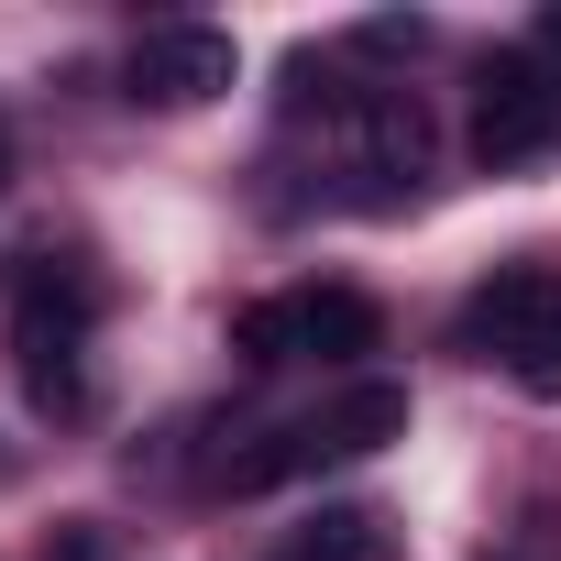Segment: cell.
<instances>
[{
	"instance_id": "obj_1",
	"label": "cell",
	"mask_w": 561,
	"mask_h": 561,
	"mask_svg": "<svg viewBox=\"0 0 561 561\" xmlns=\"http://www.w3.org/2000/svg\"><path fill=\"white\" fill-rule=\"evenodd\" d=\"M89 320H100V275L78 253H34L12 275V353H23V386H34L45 419H78L89 408V375H78Z\"/></svg>"
},
{
	"instance_id": "obj_2",
	"label": "cell",
	"mask_w": 561,
	"mask_h": 561,
	"mask_svg": "<svg viewBox=\"0 0 561 561\" xmlns=\"http://www.w3.org/2000/svg\"><path fill=\"white\" fill-rule=\"evenodd\" d=\"M462 353L517 364L528 386H561V275L550 264H506L495 287L462 309Z\"/></svg>"
},
{
	"instance_id": "obj_3",
	"label": "cell",
	"mask_w": 561,
	"mask_h": 561,
	"mask_svg": "<svg viewBox=\"0 0 561 561\" xmlns=\"http://www.w3.org/2000/svg\"><path fill=\"white\" fill-rule=\"evenodd\" d=\"M561 144V78L539 56H484L473 78V165L506 176V165H539Z\"/></svg>"
},
{
	"instance_id": "obj_4",
	"label": "cell",
	"mask_w": 561,
	"mask_h": 561,
	"mask_svg": "<svg viewBox=\"0 0 561 561\" xmlns=\"http://www.w3.org/2000/svg\"><path fill=\"white\" fill-rule=\"evenodd\" d=\"M122 78H133L144 111H198V100H220L242 78V56H231L220 23H144V45H133Z\"/></svg>"
},
{
	"instance_id": "obj_5",
	"label": "cell",
	"mask_w": 561,
	"mask_h": 561,
	"mask_svg": "<svg viewBox=\"0 0 561 561\" xmlns=\"http://www.w3.org/2000/svg\"><path fill=\"white\" fill-rule=\"evenodd\" d=\"M342 154H353V176L375 187V198H397V187H419L430 176V111L408 100V89H342Z\"/></svg>"
},
{
	"instance_id": "obj_6",
	"label": "cell",
	"mask_w": 561,
	"mask_h": 561,
	"mask_svg": "<svg viewBox=\"0 0 561 561\" xmlns=\"http://www.w3.org/2000/svg\"><path fill=\"white\" fill-rule=\"evenodd\" d=\"M309 430V451L320 462H353V451H386V440H408V386H386V375H364V386H342L320 419H298Z\"/></svg>"
},
{
	"instance_id": "obj_7",
	"label": "cell",
	"mask_w": 561,
	"mask_h": 561,
	"mask_svg": "<svg viewBox=\"0 0 561 561\" xmlns=\"http://www.w3.org/2000/svg\"><path fill=\"white\" fill-rule=\"evenodd\" d=\"M386 342V309L364 298V287H309L298 298V353H320V364H364Z\"/></svg>"
},
{
	"instance_id": "obj_8",
	"label": "cell",
	"mask_w": 561,
	"mask_h": 561,
	"mask_svg": "<svg viewBox=\"0 0 561 561\" xmlns=\"http://www.w3.org/2000/svg\"><path fill=\"white\" fill-rule=\"evenodd\" d=\"M298 561H397V539H386L375 506H320L298 528Z\"/></svg>"
},
{
	"instance_id": "obj_9",
	"label": "cell",
	"mask_w": 561,
	"mask_h": 561,
	"mask_svg": "<svg viewBox=\"0 0 561 561\" xmlns=\"http://www.w3.org/2000/svg\"><path fill=\"white\" fill-rule=\"evenodd\" d=\"M231 353H242V364H298V298L242 309V320H231Z\"/></svg>"
},
{
	"instance_id": "obj_10",
	"label": "cell",
	"mask_w": 561,
	"mask_h": 561,
	"mask_svg": "<svg viewBox=\"0 0 561 561\" xmlns=\"http://www.w3.org/2000/svg\"><path fill=\"white\" fill-rule=\"evenodd\" d=\"M45 561H122V550H111V528H89V517H67V528L45 539Z\"/></svg>"
},
{
	"instance_id": "obj_11",
	"label": "cell",
	"mask_w": 561,
	"mask_h": 561,
	"mask_svg": "<svg viewBox=\"0 0 561 561\" xmlns=\"http://www.w3.org/2000/svg\"><path fill=\"white\" fill-rule=\"evenodd\" d=\"M539 45H550V56H561V0H550V12H539Z\"/></svg>"
},
{
	"instance_id": "obj_12",
	"label": "cell",
	"mask_w": 561,
	"mask_h": 561,
	"mask_svg": "<svg viewBox=\"0 0 561 561\" xmlns=\"http://www.w3.org/2000/svg\"><path fill=\"white\" fill-rule=\"evenodd\" d=\"M0 187H12V133H0Z\"/></svg>"
}]
</instances>
